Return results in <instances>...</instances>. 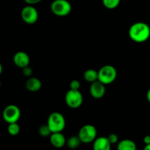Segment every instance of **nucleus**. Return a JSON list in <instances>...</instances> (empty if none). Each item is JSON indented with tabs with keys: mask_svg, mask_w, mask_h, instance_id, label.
<instances>
[{
	"mask_svg": "<svg viewBox=\"0 0 150 150\" xmlns=\"http://www.w3.org/2000/svg\"><path fill=\"white\" fill-rule=\"evenodd\" d=\"M117 150H137V146L133 141L124 139L118 143Z\"/></svg>",
	"mask_w": 150,
	"mask_h": 150,
	"instance_id": "14",
	"label": "nucleus"
},
{
	"mask_svg": "<svg viewBox=\"0 0 150 150\" xmlns=\"http://www.w3.org/2000/svg\"><path fill=\"white\" fill-rule=\"evenodd\" d=\"M30 59L29 55L24 51H18L13 56V63L16 67L24 68L29 65Z\"/></svg>",
	"mask_w": 150,
	"mask_h": 150,
	"instance_id": "10",
	"label": "nucleus"
},
{
	"mask_svg": "<svg viewBox=\"0 0 150 150\" xmlns=\"http://www.w3.org/2000/svg\"><path fill=\"white\" fill-rule=\"evenodd\" d=\"M2 117L8 124L17 122L21 117V110L17 105L10 104L4 108L2 113Z\"/></svg>",
	"mask_w": 150,
	"mask_h": 150,
	"instance_id": "7",
	"label": "nucleus"
},
{
	"mask_svg": "<svg viewBox=\"0 0 150 150\" xmlns=\"http://www.w3.org/2000/svg\"><path fill=\"white\" fill-rule=\"evenodd\" d=\"M107 138L111 144H116L119 142V137H118L117 135L115 134V133L110 134L108 136V137H107Z\"/></svg>",
	"mask_w": 150,
	"mask_h": 150,
	"instance_id": "22",
	"label": "nucleus"
},
{
	"mask_svg": "<svg viewBox=\"0 0 150 150\" xmlns=\"http://www.w3.org/2000/svg\"><path fill=\"white\" fill-rule=\"evenodd\" d=\"M42 0H24L25 2L27 4H29V5H34V4H38Z\"/></svg>",
	"mask_w": 150,
	"mask_h": 150,
	"instance_id": "23",
	"label": "nucleus"
},
{
	"mask_svg": "<svg viewBox=\"0 0 150 150\" xmlns=\"http://www.w3.org/2000/svg\"><path fill=\"white\" fill-rule=\"evenodd\" d=\"M144 143L146 144H150V135H148V136H146L144 138Z\"/></svg>",
	"mask_w": 150,
	"mask_h": 150,
	"instance_id": "24",
	"label": "nucleus"
},
{
	"mask_svg": "<svg viewBox=\"0 0 150 150\" xmlns=\"http://www.w3.org/2000/svg\"><path fill=\"white\" fill-rule=\"evenodd\" d=\"M38 133L43 137H47V136H50V135L51 134V132L47 125H43L41 127H39Z\"/></svg>",
	"mask_w": 150,
	"mask_h": 150,
	"instance_id": "19",
	"label": "nucleus"
},
{
	"mask_svg": "<svg viewBox=\"0 0 150 150\" xmlns=\"http://www.w3.org/2000/svg\"><path fill=\"white\" fill-rule=\"evenodd\" d=\"M117 78V70L113 66L110 64H106L101 67L98 71V81L108 85L116 81Z\"/></svg>",
	"mask_w": 150,
	"mask_h": 150,
	"instance_id": "3",
	"label": "nucleus"
},
{
	"mask_svg": "<svg viewBox=\"0 0 150 150\" xmlns=\"http://www.w3.org/2000/svg\"><path fill=\"white\" fill-rule=\"evenodd\" d=\"M26 89L31 92H36L42 87V83L38 78L30 77L27 79L25 83Z\"/></svg>",
	"mask_w": 150,
	"mask_h": 150,
	"instance_id": "13",
	"label": "nucleus"
},
{
	"mask_svg": "<svg viewBox=\"0 0 150 150\" xmlns=\"http://www.w3.org/2000/svg\"><path fill=\"white\" fill-rule=\"evenodd\" d=\"M7 132L10 136H16L20 132V127H19V124L17 122L10 123L8 124V127H7Z\"/></svg>",
	"mask_w": 150,
	"mask_h": 150,
	"instance_id": "17",
	"label": "nucleus"
},
{
	"mask_svg": "<svg viewBox=\"0 0 150 150\" xmlns=\"http://www.w3.org/2000/svg\"><path fill=\"white\" fill-rule=\"evenodd\" d=\"M89 92L91 97H93L95 99H101L105 95V85L100 82L99 81L93 82L91 83Z\"/></svg>",
	"mask_w": 150,
	"mask_h": 150,
	"instance_id": "9",
	"label": "nucleus"
},
{
	"mask_svg": "<svg viewBox=\"0 0 150 150\" xmlns=\"http://www.w3.org/2000/svg\"><path fill=\"white\" fill-rule=\"evenodd\" d=\"M104 7L109 10H113L119 5L121 0H101Z\"/></svg>",
	"mask_w": 150,
	"mask_h": 150,
	"instance_id": "18",
	"label": "nucleus"
},
{
	"mask_svg": "<svg viewBox=\"0 0 150 150\" xmlns=\"http://www.w3.org/2000/svg\"><path fill=\"white\" fill-rule=\"evenodd\" d=\"M83 77L85 81L89 83H93L98 81V71L94 69H88L84 73Z\"/></svg>",
	"mask_w": 150,
	"mask_h": 150,
	"instance_id": "15",
	"label": "nucleus"
},
{
	"mask_svg": "<svg viewBox=\"0 0 150 150\" xmlns=\"http://www.w3.org/2000/svg\"><path fill=\"white\" fill-rule=\"evenodd\" d=\"M32 73H33V70H32V69L31 68L29 65L22 68V74H23L25 77H32Z\"/></svg>",
	"mask_w": 150,
	"mask_h": 150,
	"instance_id": "20",
	"label": "nucleus"
},
{
	"mask_svg": "<svg viewBox=\"0 0 150 150\" xmlns=\"http://www.w3.org/2000/svg\"><path fill=\"white\" fill-rule=\"evenodd\" d=\"M81 143L82 142L78 136H72L68 140H66V145L71 149H75L78 148Z\"/></svg>",
	"mask_w": 150,
	"mask_h": 150,
	"instance_id": "16",
	"label": "nucleus"
},
{
	"mask_svg": "<svg viewBox=\"0 0 150 150\" xmlns=\"http://www.w3.org/2000/svg\"><path fill=\"white\" fill-rule=\"evenodd\" d=\"M146 99L148 102L150 103V89H149V90L146 92Z\"/></svg>",
	"mask_w": 150,
	"mask_h": 150,
	"instance_id": "25",
	"label": "nucleus"
},
{
	"mask_svg": "<svg viewBox=\"0 0 150 150\" xmlns=\"http://www.w3.org/2000/svg\"><path fill=\"white\" fill-rule=\"evenodd\" d=\"M50 143L54 147L60 149V148L63 147L66 144V139L64 135L60 133H52L50 135L49 137Z\"/></svg>",
	"mask_w": 150,
	"mask_h": 150,
	"instance_id": "11",
	"label": "nucleus"
},
{
	"mask_svg": "<svg viewBox=\"0 0 150 150\" xmlns=\"http://www.w3.org/2000/svg\"><path fill=\"white\" fill-rule=\"evenodd\" d=\"M144 150H150V144H146L144 148Z\"/></svg>",
	"mask_w": 150,
	"mask_h": 150,
	"instance_id": "26",
	"label": "nucleus"
},
{
	"mask_svg": "<svg viewBox=\"0 0 150 150\" xmlns=\"http://www.w3.org/2000/svg\"><path fill=\"white\" fill-rule=\"evenodd\" d=\"M128 35L133 42L142 43L150 38V26L144 22H136L129 27Z\"/></svg>",
	"mask_w": 150,
	"mask_h": 150,
	"instance_id": "1",
	"label": "nucleus"
},
{
	"mask_svg": "<svg viewBox=\"0 0 150 150\" xmlns=\"http://www.w3.org/2000/svg\"><path fill=\"white\" fill-rule=\"evenodd\" d=\"M77 136L82 143L90 144L96 139V128L92 125H85L79 129Z\"/></svg>",
	"mask_w": 150,
	"mask_h": 150,
	"instance_id": "5",
	"label": "nucleus"
},
{
	"mask_svg": "<svg viewBox=\"0 0 150 150\" xmlns=\"http://www.w3.org/2000/svg\"><path fill=\"white\" fill-rule=\"evenodd\" d=\"M50 8L54 15L59 17H65L70 14L72 7L68 0H54Z\"/></svg>",
	"mask_w": 150,
	"mask_h": 150,
	"instance_id": "4",
	"label": "nucleus"
},
{
	"mask_svg": "<svg viewBox=\"0 0 150 150\" xmlns=\"http://www.w3.org/2000/svg\"><path fill=\"white\" fill-rule=\"evenodd\" d=\"M65 102L71 108H78L83 103V96L79 90L69 89L65 96Z\"/></svg>",
	"mask_w": 150,
	"mask_h": 150,
	"instance_id": "6",
	"label": "nucleus"
},
{
	"mask_svg": "<svg viewBox=\"0 0 150 150\" xmlns=\"http://www.w3.org/2000/svg\"><path fill=\"white\" fill-rule=\"evenodd\" d=\"M21 17L24 23L32 25L38 21L39 15L37 9L33 5L28 4L21 10Z\"/></svg>",
	"mask_w": 150,
	"mask_h": 150,
	"instance_id": "8",
	"label": "nucleus"
},
{
	"mask_svg": "<svg viewBox=\"0 0 150 150\" xmlns=\"http://www.w3.org/2000/svg\"><path fill=\"white\" fill-rule=\"evenodd\" d=\"M47 125L52 133H60L66 127V120L64 116L60 112H53L49 116Z\"/></svg>",
	"mask_w": 150,
	"mask_h": 150,
	"instance_id": "2",
	"label": "nucleus"
},
{
	"mask_svg": "<svg viewBox=\"0 0 150 150\" xmlns=\"http://www.w3.org/2000/svg\"><path fill=\"white\" fill-rule=\"evenodd\" d=\"M111 145L107 137L101 136L94 141L93 150H111Z\"/></svg>",
	"mask_w": 150,
	"mask_h": 150,
	"instance_id": "12",
	"label": "nucleus"
},
{
	"mask_svg": "<svg viewBox=\"0 0 150 150\" xmlns=\"http://www.w3.org/2000/svg\"><path fill=\"white\" fill-rule=\"evenodd\" d=\"M2 70H3V67L2 65H1V62H0V76H1V73H2Z\"/></svg>",
	"mask_w": 150,
	"mask_h": 150,
	"instance_id": "27",
	"label": "nucleus"
},
{
	"mask_svg": "<svg viewBox=\"0 0 150 150\" xmlns=\"http://www.w3.org/2000/svg\"><path fill=\"white\" fill-rule=\"evenodd\" d=\"M80 82L78 80H73L70 82V89H73V90H79L80 88Z\"/></svg>",
	"mask_w": 150,
	"mask_h": 150,
	"instance_id": "21",
	"label": "nucleus"
},
{
	"mask_svg": "<svg viewBox=\"0 0 150 150\" xmlns=\"http://www.w3.org/2000/svg\"><path fill=\"white\" fill-rule=\"evenodd\" d=\"M1 81H0V87H1Z\"/></svg>",
	"mask_w": 150,
	"mask_h": 150,
	"instance_id": "28",
	"label": "nucleus"
}]
</instances>
